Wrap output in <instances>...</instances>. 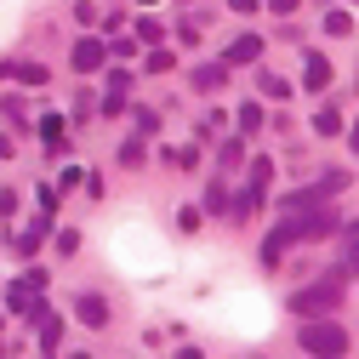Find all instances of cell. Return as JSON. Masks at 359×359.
I'll list each match as a JSON object with an SVG mask.
<instances>
[{"label":"cell","instance_id":"19","mask_svg":"<svg viewBox=\"0 0 359 359\" xmlns=\"http://www.w3.org/2000/svg\"><path fill=\"white\" fill-rule=\"evenodd\" d=\"M348 29H353V18H348V12H331V18H325V34H337V40H342Z\"/></svg>","mask_w":359,"mask_h":359},{"label":"cell","instance_id":"10","mask_svg":"<svg viewBox=\"0 0 359 359\" xmlns=\"http://www.w3.org/2000/svg\"><path fill=\"white\" fill-rule=\"evenodd\" d=\"M342 274H359V222H342Z\"/></svg>","mask_w":359,"mask_h":359},{"label":"cell","instance_id":"22","mask_svg":"<svg viewBox=\"0 0 359 359\" xmlns=\"http://www.w3.org/2000/svg\"><path fill=\"white\" fill-rule=\"evenodd\" d=\"M120 165H143V143H137V137H131V143L120 149Z\"/></svg>","mask_w":359,"mask_h":359},{"label":"cell","instance_id":"11","mask_svg":"<svg viewBox=\"0 0 359 359\" xmlns=\"http://www.w3.org/2000/svg\"><path fill=\"white\" fill-rule=\"evenodd\" d=\"M302 86H308V92H325V86H331V63H325V57H308Z\"/></svg>","mask_w":359,"mask_h":359},{"label":"cell","instance_id":"27","mask_svg":"<svg viewBox=\"0 0 359 359\" xmlns=\"http://www.w3.org/2000/svg\"><path fill=\"white\" fill-rule=\"evenodd\" d=\"M348 143H353V154H359V126H353V137H348Z\"/></svg>","mask_w":359,"mask_h":359},{"label":"cell","instance_id":"8","mask_svg":"<svg viewBox=\"0 0 359 359\" xmlns=\"http://www.w3.org/2000/svg\"><path fill=\"white\" fill-rule=\"evenodd\" d=\"M40 240H46V217L29 222V229H12V251H18V257H34V251H40Z\"/></svg>","mask_w":359,"mask_h":359},{"label":"cell","instance_id":"23","mask_svg":"<svg viewBox=\"0 0 359 359\" xmlns=\"http://www.w3.org/2000/svg\"><path fill=\"white\" fill-rule=\"evenodd\" d=\"M57 251H63V257H74V251H80V234H74V229H63V234H57Z\"/></svg>","mask_w":359,"mask_h":359},{"label":"cell","instance_id":"13","mask_svg":"<svg viewBox=\"0 0 359 359\" xmlns=\"http://www.w3.org/2000/svg\"><path fill=\"white\" fill-rule=\"evenodd\" d=\"M0 74H18L23 86H46V69L40 63H0Z\"/></svg>","mask_w":359,"mask_h":359},{"label":"cell","instance_id":"15","mask_svg":"<svg viewBox=\"0 0 359 359\" xmlns=\"http://www.w3.org/2000/svg\"><path fill=\"white\" fill-rule=\"evenodd\" d=\"M313 131H320V137H337V131H342V114H337V109H320V114H313Z\"/></svg>","mask_w":359,"mask_h":359},{"label":"cell","instance_id":"25","mask_svg":"<svg viewBox=\"0 0 359 359\" xmlns=\"http://www.w3.org/2000/svg\"><path fill=\"white\" fill-rule=\"evenodd\" d=\"M229 6H234L240 18H251V12H257V0H229Z\"/></svg>","mask_w":359,"mask_h":359},{"label":"cell","instance_id":"26","mask_svg":"<svg viewBox=\"0 0 359 359\" xmlns=\"http://www.w3.org/2000/svg\"><path fill=\"white\" fill-rule=\"evenodd\" d=\"M268 12H297V0H268Z\"/></svg>","mask_w":359,"mask_h":359},{"label":"cell","instance_id":"17","mask_svg":"<svg viewBox=\"0 0 359 359\" xmlns=\"http://www.w3.org/2000/svg\"><path fill=\"white\" fill-rule=\"evenodd\" d=\"M240 131H245V137H251V131H262V109H257V103L240 109Z\"/></svg>","mask_w":359,"mask_h":359},{"label":"cell","instance_id":"18","mask_svg":"<svg viewBox=\"0 0 359 359\" xmlns=\"http://www.w3.org/2000/svg\"><path fill=\"white\" fill-rule=\"evenodd\" d=\"M268 177H274V165L257 160V165H251V189H257V194H268Z\"/></svg>","mask_w":359,"mask_h":359},{"label":"cell","instance_id":"7","mask_svg":"<svg viewBox=\"0 0 359 359\" xmlns=\"http://www.w3.org/2000/svg\"><path fill=\"white\" fill-rule=\"evenodd\" d=\"M257 57H262V40H257V34H240L234 46L222 52V63H229V69H245V63H257Z\"/></svg>","mask_w":359,"mask_h":359},{"label":"cell","instance_id":"6","mask_svg":"<svg viewBox=\"0 0 359 359\" xmlns=\"http://www.w3.org/2000/svg\"><path fill=\"white\" fill-rule=\"evenodd\" d=\"M74 313H80V325H92V331L109 325V302H103L97 291H80V297H74Z\"/></svg>","mask_w":359,"mask_h":359},{"label":"cell","instance_id":"4","mask_svg":"<svg viewBox=\"0 0 359 359\" xmlns=\"http://www.w3.org/2000/svg\"><path fill=\"white\" fill-rule=\"evenodd\" d=\"M40 285H46L40 268H29V280H12V285H6V308L18 313V320H34V313L46 308V302H40Z\"/></svg>","mask_w":359,"mask_h":359},{"label":"cell","instance_id":"12","mask_svg":"<svg viewBox=\"0 0 359 359\" xmlns=\"http://www.w3.org/2000/svg\"><path fill=\"white\" fill-rule=\"evenodd\" d=\"M229 80V63H211V69H194V92H217Z\"/></svg>","mask_w":359,"mask_h":359},{"label":"cell","instance_id":"5","mask_svg":"<svg viewBox=\"0 0 359 359\" xmlns=\"http://www.w3.org/2000/svg\"><path fill=\"white\" fill-rule=\"evenodd\" d=\"M103 57H109V46L86 34V40H74V52H69V69H74V74H92V69H103Z\"/></svg>","mask_w":359,"mask_h":359},{"label":"cell","instance_id":"9","mask_svg":"<svg viewBox=\"0 0 359 359\" xmlns=\"http://www.w3.org/2000/svg\"><path fill=\"white\" fill-rule=\"evenodd\" d=\"M34 325H40V348H46V353H57V337H63V320H57L52 308H40V313H34Z\"/></svg>","mask_w":359,"mask_h":359},{"label":"cell","instance_id":"20","mask_svg":"<svg viewBox=\"0 0 359 359\" xmlns=\"http://www.w3.org/2000/svg\"><path fill=\"white\" fill-rule=\"evenodd\" d=\"M205 211H229V194H222V183L205 189Z\"/></svg>","mask_w":359,"mask_h":359},{"label":"cell","instance_id":"24","mask_svg":"<svg viewBox=\"0 0 359 359\" xmlns=\"http://www.w3.org/2000/svg\"><path fill=\"white\" fill-rule=\"evenodd\" d=\"M18 211V189H0V217H12Z\"/></svg>","mask_w":359,"mask_h":359},{"label":"cell","instance_id":"2","mask_svg":"<svg viewBox=\"0 0 359 359\" xmlns=\"http://www.w3.org/2000/svg\"><path fill=\"white\" fill-rule=\"evenodd\" d=\"M342 285H348V274L337 268V274H325V280H313V285L291 291V313H297V320H320V313H337Z\"/></svg>","mask_w":359,"mask_h":359},{"label":"cell","instance_id":"16","mask_svg":"<svg viewBox=\"0 0 359 359\" xmlns=\"http://www.w3.org/2000/svg\"><path fill=\"white\" fill-rule=\"evenodd\" d=\"M0 109H6V120H12V126H18V131H23V126H29V114H23V109H29V103H23V97H18V92H12V97H0Z\"/></svg>","mask_w":359,"mask_h":359},{"label":"cell","instance_id":"1","mask_svg":"<svg viewBox=\"0 0 359 359\" xmlns=\"http://www.w3.org/2000/svg\"><path fill=\"white\" fill-rule=\"evenodd\" d=\"M325 234H337V217L331 211H297L291 222H280L274 234H268V245H262V268H280V257L291 251V245H302V240H325Z\"/></svg>","mask_w":359,"mask_h":359},{"label":"cell","instance_id":"14","mask_svg":"<svg viewBox=\"0 0 359 359\" xmlns=\"http://www.w3.org/2000/svg\"><path fill=\"white\" fill-rule=\"evenodd\" d=\"M40 137H46V149H63V137H69V131H63V114H46V120H40Z\"/></svg>","mask_w":359,"mask_h":359},{"label":"cell","instance_id":"3","mask_svg":"<svg viewBox=\"0 0 359 359\" xmlns=\"http://www.w3.org/2000/svg\"><path fill=\"white\" fill-rule=\"evenodd\" d=\"M302 353H348V331L337 325V320H325V313H320V320H302Z\"/></svg>","mask_w":359,"mask_h":359},{"label":"cell","instance_id":"21","mask_svg":"<svg viewBox=\"0 0 359 359\" xmlns=\"http://www.w3.org/2000/svg\"><path fill=\"white\" fill-rule=\"evenodd\" d=\"M262 92H268V97H291V86H285L280 74H262Z\"/></svg>","mask_w":359,"mask_h":359}]
</instances>
